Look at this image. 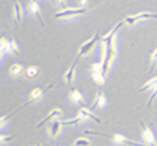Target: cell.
Wrapping results in <instances>:
<instances>
[{
    "instance_id": "obj_21",
    "label": "cell",
    "mask_w": 157,
    "mask_h": 146,
    "mask_svg": "<svg viewBox=\"0 0 157 146\" xmlns=\"http://www.w3.org/2000/svg\"><path fill=\"white\" fill-rule=\"evenodd\" d=\"M98 72H103V64L101 63H96L91 66V73H98Z\"/></svg>"
},
{
    "instance_id": "obj_20",
    "label": "cell",
    "mask_w": 157,
    "mask_h": 146,
    "mask_svg": "<svg viewBox=\"0 0 157 146\" xmlns=\"http://www.w3.org/2000/svg\"><path fill=\"white\" fill-rule=\"evenodd\" d=\"M91 145V142H90V139H87V137H78V139L74 142V146H90Z\"/></svg>"
},
{
    "instance_id": "obj_29",
    "label": "cell",
    "mask_w": 157,
    "mask_h": 146,
    "mask_svg": "<svg viewBox=\"0 0 157 146\" xmlns=\"http://www.w3.org/2000/svg\"><path fill=\"white\" fill-rule=\"evenodd\" d=\"M34 2H37V0H34Z\"/></svg>"
},
{
    "instance_id": "obj_23",
    "label": "cell",
    "mask_w": 157,
    "mask_h": 146,
    "mask_svg": "<svg viewBox=\"0 0 157 146\" xmlns=\"http://www.w3.org/2000/svg\"><path fill=\"white\" fill-rule=\"evenodd\" d=\"M157 63V48L151 53V69H153V66Z\"/></svg>"
},
{
    "instance_id": "obj_4",
    "label": "cell",
    "mask_w": 157,
    "mask_h": 146,
    "mask_svg": "<svg viewBox=\"0 0 157 146\" xmlns=\"http://www.w3.org/2000/svg\"><path fill=\"white\" fill-rule=\"evenodd\" d=\"M141 139L144 140L145 146H154V145H156V136H154V133L151 132V129H150V127H147L145 124H143Z\"/></svg>"
},
{
    "instance_id": "obj_5",
    "label": "cell",
    "mask_w": 157,
    "mask_h": 146,
    "mask_svg": "<svg viewBox=\"0 0 157 146\" xmlns=\"http://www.w3.org/2000/svg\"><path fill=\"white\" fill-rule=\"evenodd\" d=\"M28 7H29V12L34 15L38 21H40L41 25H44V23H43V18H41V12H40V6H38V3L34 2V0H28Z\"/></svg>"
},
{
    "instance_id": "obj_1",
    "label": "cell",
    "mask_w": 157,
    "mask_h": 146,
    "mask_svg": "<svg viewBox=\"0 0 157 146\" xmlns=\"http://www.w3.org/2000/svg\"><path fill=\"white\" fill-rule=\"evenodd\" d=\"M85 120H93V121H96V123H101V118L97 117L94 112L91 111L90 108H81L78 114H76L74 118H71V120H65V121H62V124H69V126H75V124H79L82 121H85Z\"/></svg>"
},
{
    "instance_id": "obj_16",
    "label": "cell",
    "mask_w": 157,
    "mask_h": 146,
    "mask_svg": "<svg viewBox=\"0 0 157 146\" xmlns=\"http://www.w3.org/2000/svg\"><path fill=\"white\" fill-rule=\"evenodd\" d=\"M0 51H2V60L5 59L6 53H10L9 51V41H7L6 38H2L0 40Z\"/></svg>"
},
{
    "instance_id": "obj_7",
    "label": "cell",
    "mask_w": 157,
    "mask_h": 146,
    "mask_svg": "<svg viewBox=\"0 0 157 146\" xmlns=\"http://www.w3.org/2000/svg\"><path fill=\"white\" fill-rule=\"evenodd\" d=\"M9 75L12 77H19L22 75H25V69H24V66L19 64V63H15L13 66L9 69Z\"/></svg>"
},
{
    "instance_id": "obj_27",
    "label": "cell",
    "mask_w": 157,
    "mask_h": 146,
    "mask_svg": "<svg viewBox=\"0 0 157 146\" xmlns=\"http://www.w3.org/2000/svg\"><path fill=\"white\" fill-rule=\"evenodd\" d=\"M81 5L82 6H85V5H87V0H81Z\"/></svg>"
},
{
    "instance_id": "obj_3",
    "label": "cell",
    "mask_w": 157,
    "mask_h": 146,
    "mask_svg": "<svg viewBox=\"0 0 157 146\" xmlns=\"http://www.w3.org/2000/svg\"><path fill=\"white\" fill-rule=\"evenodd\" d=\"M98 38H100V34H98V32H96V35H94L93 38H90L88 41L84 42V44L81 45V48H79V51H78V57H84L85 54H88L90 51L94 48V45L97 44Z\"/></svg>"
},
{
    "instance_id": "obj_10",
    "label": "cell",
    "mask_w": 157,
    "mask_h": 146,
    "mask_svg": "<svg viewBox=\"0 0 157 146\" xmlns=\"http://www.w3.org/2000/svg\"><path fill=\"white\" fill-rule=\"evenodd\" d=\"M106 101H107L106 97L103 95L101 92H98L96 95V98H94V101H93V110H94V108H103V107L106 105Z\"/></svg>"
},
{
    "instance_id": "obj_28",
    "label": "cell",
    "mask_w": 157,
    "mask_h": 146,
    "mask_svg": "<svg viewBox=\"0 0 157 146\" xmlns=\"http://www.w3.org/2000/svg\"><path fill=\"white\" fill-rule=\"evenodd\" d=\"M35 146H41V145H40V143H37V145H35Z\"/></svg>"
},
{
    "instance_id": "obj_22",
    "label": "cell",
    "mask_w": 157,
    "mask_h": 146,
    "mask_svg": "<svg viewBox=\"0 0 157 146\" xmlns=\"http://www.w3.org/2000/svg\"><path fill=\"white\" fill-rule=\"evenodd\" d=\"M123 22H125L126 25H134V23H137L138 21H137V18H135V15H132V16H128Z\"/></svg>"
},
{
    "instance_id": "obj_13",
    "label": "cell",
    "mask_w": 157,
    "mask_h": 146,
    "mask_svg": "<svg viewBox=\"0 0 157 146\" xmlns=\"http://www.w3.org/2000/svg\"><path fill=\"white\" fill-rule=\"evenodd\" d=\"M156 86H157V76L156 77H151L150 80H147V82L141 86V89H140V91H141V92H145V91H148V89H154Z\"/></svg>"
},
{
    "instance_id": "obj_12",
    "label": "cell",
    "mask_w": 157,
    "mask_h": 146,
    "mask_svg": "<svg viewBox=\"0 0 157 146\" xmlns=\"http://www.w3.org/2000/svg\"><path fill=\"white\" fill-rule=\"evenodd\" d=\"M75 64L76 62L69 67V70L65 73V82H68V84H72L74 82V79H75Z\"/></svg>"
},
{
    "instance_id": "obj_24",
    "label": "cell",
    "mask_w": 157,
    "mask_h": 146,
    "mask_svg": "<svg viewBox=\"0 0 157 146\" xmlns=\"http://www.w3.org/2000/svg\"><path fill=\"white\" fill-rule=\"evenodd\" d=\"M156 97H157V86L154 88V89H153V92H151V95L148 97V102H147V105H150V104H151V101H153V99H154Z\"/></svg>"
},
{
    "instance_id": "obj_17",
    "label": "cell",
    "mask_w": 157,
    "mask_h": 146,
    "mask_svg": "<svg viewBox=\"0 0 157 146\" xmlns=\"http://www.w3.org/2000/svg\"><path fill=\"white\" fill-rule=\"evenodd\" d=\"M9 51H10V54H15V56H19L21 54V48L15 40H10V41H9Z\"/></svg>"
},
{
    "instance_id": "obj_8",
    "label": "cell",
    "mask_w": 157,
    "mask_h": 146,
    "mask_svg": "<svg viewBox=\"0 0 157 146\" xmlns=\"http://www.w3.org/2000/svg\"><path fill=\"white\" fill-rule=\"evenodd\" d=\"M60 114H62V110H60V108H55V110H52V111L48 112V116H46V117L43 118L40 123L37 124V127H41V126L44 124V123H47V121H50V120H53V118L59 117Z\"/></svg>"
},
{
    "instance_id": "obj_14",
    "label": "cell",
    "mask_w": 157,
    "mask_h": 146,
    "mask_svg": "<svg viewBox=\"0 0 157 146\" xmlns=\"http://www.w3.org/2000/svg\"><path fill=\"white\" fill-rule=\"evenodd\" d=\"M13 13H15V19L16 22L22 21V5L19 2H15L13 3Z\"/></svg>"
},
{
    "instance_id": "obj_11",
    "label": "cell",
    "mask_w": 157,
    "mask_h": 146,
    "mask_svg": "<svg viewBox=\"0 0 157 146\" xmlns=\"http://www.w3.org/2000/svg\"><path fill=\"white\" fill-rule=\"evenodd\" d=\"M62 121H52V124H50V134H52V137H57V134L60 133V129H62Z\"/></svg>"
},
{
    "instance_id": "obj_2",
    "label": "cell",
    "mask_w": 157,
    "mask_h": 146,
    "mask_svg": "<svg viewBox=\"0 0 157 146\" xmlns=\"http://www.w3.org/2000/svg\"><path fill=\"white\" fill-rule=\"evenodd\" d=\"M87 12V9L84 7H69V9H62L60 12H57L55 15V18L60 19V18H71V16H78V15H82Z\"/></svg>"
},
{
    "instance_id": "obj_6",
    "label": "cell",
    "mask_w": 157,
    "mask_h": 146,
    "mask_svg": "<svg viewBox=\"0 0 157 146\" xmlns=\"http://www.w3.org/2000/svg\"><path fill=\"white\" fill-rule=\"evenodd\" d=\"M44 95V89H41V88H35L29 92V95H28V101L27 104H31V102H35V101H40L41 98Z\"/></svg>"
},
{
    "instance_id": "obj_15",
    "label": "cell",
    "mask_w": 157,
    "mask_h": 146,
    "mask_svg": "<svg viewBox=\"0 0 157 146\" xmlns=\"http://www.w3.org/2000/svg\"><path fill=\"white\" fill-rule=\"evenodd\" d=\"M37 75H38V67L37 66H28L25 69V76L28 79H34V77H37Z\"/></svg>"
},
{
    "instance_id": "obj_26",
    "label": "cell",
    "mask_w": 157,
    "mask_h": 146,
    "mask_svg": "<svg viewBox=\"0 0 157 146\" xmlns=\"http://www.w3.org/2000/svg\"><path fill=\"white\" fill-rule=\"evenodd\" d=\"M56 2H57V5H59L60 7L66 9V7H65V5H66V0H56Z\"/></svg>"
},
{
    "instance_id": "obj_9",
    "label": "cell",
    "mask_w": 157,
    "mask_h": 146,
    "mask_svg": "<svg viewBox=\"0 0 157 146\" xmlns=\"http://www.w3.org/2000/svg\"><path fill=\"white\" fill-rule=\"evenodd\" d=\"M69 99H71L74 104H82V102H84V97H82L81 91H78V89L71 91V94H69Z\"/></svg>"
},
{
    "instance_id": "obj_19",
    "label": "cell",
    "mask_w": 157,
    "mask_h": 146,
    "mask_svg": "<svg viewBox=\"0 0 157 146\" xmlns=\"http://www.w3.org/2000/svg\"><path fill=\"white\" fill-rule=\"evenodd\" d=\"M91 76H93V80L98 85H104L106 82V76H104V73L103 72H98V73H91Z\"/></svg>"
},
{
    "instance_id": "obj_25",
    "label": "cell",
    "mask_w": 157,
    "mask_h": 146,
    "mask_svg": "<svg viewBox=\"0 0 157 146\" xmlns=\"http://www.w3.org/2000/svg\"><path fill=\"white\" fill-rule=\"evenodd\" d=\"M12 139V137H10V136H6V134H2V136H0V142H2V143H5V142H7V140H10Z\"/></svg>"
},
{
    "instance_id": "obj_18",
    "label": "cell",
    "mask_w": 157,
    "mask_h": 146,
    "mask_svg": "<svg viewBox=\"0 0 157 146\" xmlns=\"http://www.w3.org/2000/svg\"><path fill=\"white\" fill-rule=\"evenodd\" d=\"M137 21H144V19H157V13H148V12H143V13L135 15Z\"/></svg>"
}]
</instances>
